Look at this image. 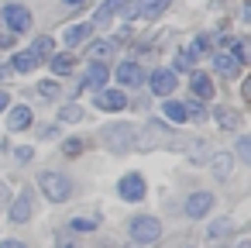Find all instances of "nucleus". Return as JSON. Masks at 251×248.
I'll list each match as a JSON object with an SVG mask.
<instances>
[{
	"mask_svg": "<svg viewBox=\"0 0 251 248\" xmlns=\"http://www.w3.org/2000/svg\"><path fill=\"white\" fill-rule=\"evenodd\" d=\"M114 49H117V45H114V42H93V45H90V49H86V55H90V59H93V62H103V59H107V55H114Z\"/></svg>",
	"mask_w": 251,
	"mask_h": 248,
	"instance_id": "nucleus-23",
	"label": "nucleus"
},
{
	"mask_svg": "<svg viewBox=\"0 0 251 248\" xmlns=\"http://www.w3.org/2000/svg\"><path fill=\"white\" fill-rule=\"evenodd\" d=\"M237 159L241 162H251V138H241L237 141Z\"/></svg>",
	"mask_w": 251,
	"mask_h": 248,
	"instance_id": "nucleus-31",
	"label": "nucleus"
},
{
	"mask_svg": "<svg viewBox=\"0 0 251 248\" xmlns=\"http://www.w3.org/2000/svg\"><path fill=\"white\" fill-rule=\"evenodd\" d=\"M148 83H151V93H155V97H172V90L179 86L176 69H155Z\"/></svg>",
	"mask_w": 251,
	"mask_h": 248,
	"instance_id": "nucleus-7",
	"label": "nucleus"
},
{
	"mask_svg": "<svg viewBox=\"0 0 251 248\" xmlns=\"http://www.w3.org/2000/svg\"><path fill=\"white\" fill-rule=\"evenodd\" d=\"M59 121H62V124H76V121H83V107H79V104H66V107L59 110Z\"/></svg>",
	"mask_w": 251,
	"mask_h": 248,
	"instance_id": "nucleus-27",
	"label": "nucleus"
},
{
	"mask_svg": "<svg viewBox=\"0 0 251 248\" xmlns=\"http://www.w3.org/2000/svg\"><path fill=\"white\" fill-rule=\"evenodd\" d=\"M206 49H210V42H206V38H196V42L189 45V55H203Z\"/></svg>",
	"mask_w": 251,
	"mask_h": 248,
	"instance_id": "nucleus-33",
	"label": "nucleus"
},
{
	"mask_svg": "<svg viewBox=\"0 0 251 248\" xmlns=\"http://www.w3.org/2000/svg\"><path fill=\"white\" fill-rule=\"evenodd\" d=\"M213 69L224 73V76H237V73H241V62H237L230 52H217V55H213Z\"/></svg>",
	"mask_w": 251,
	"mask_h": 248,
	"instance_id": "nucleus-16",
	"label": "nucleus"
},
{
	"mask_svg": "<svg viewBox=\"0 0 251 248\" xmlns=\"http://www.w3.org/2000/svg\"><path fill=\"white\" fill-rule=\"evenodd\" d=\"M62 152H66V155H79V152H83V138H69V141L62 145Z\"/></svg>",
	"mask_w": 251,
	"mask_h": 248,
	"instance_id": "nucleus-32",
	"label": "nucleus"
},
{
	"mask_svg": "<svg viewBox=\"0 0 251 248\" xmlns=\"http://www.w3.org/2000/svg\"><path fill=\"white\" fill-rule=\"evenodd\" d=\"M97 107L100 110H124L127 107V97H124V90H97Z\"/></svg>",
	"mask_w": 251,
	"mask_h": 248,
	"instance_id": "nucleus-8",
	"label": "nucleus"
},
{
	"mask_svg": "<svg viewBox=\"0 0 251 248\" xmlns=\"http://www.w3.org/2000/svg\"><path fill=\"white\" fill-rule=\"evenodd\" d=\"M49 66H52V73H55V76H66V73H73L76 59H73L69 52H62V55H52V59H49Z\"/></svg>",
	"mask_w": 251,
	"mask_h": 248,
	"instance_id": "nucleus-21",
	"label": "nucleus"
},
{
	"mask_svg": "<svg viewBox=\"0 0 251 248\" xmlns=\"http://www.w3.org/2000/svg\"><path fill=\"white\" fill-rule=\"evenodd\" d=\"M182 152L193 159V162H200V159H210V148H206V138H186L182 141Z\"/></svg>",
	"mask_w": 251,
	"mask_h": 248,
	"instance_id": "nucleus-19",
	"label": "nucleus"
},
{
	"mask_svg": "<svg viewBox=\"0 0 251 248\" xmlns=\"http://www.w3.org/2000/svg\"><path fill=\"white\" fill-rule=\"evenodd\" d=\"M141 80H145V69L138 62H121L117 66V83L121 86H141Z\"/></svg>",
	"mask_w": 251,
	"mask_h": 248,
	"instance_id": "nucleus-10",
	"label": "nucleus"
},
{
	"mask_svg": "<svg viewBox=\"0 0 251 248\" xmlns=\"http://www.w3.org/2000/svg\"><path fill=\"white\" fill-rule=\"evenodd\" d=\"M38 62H42V59H35L31 52H21V55H14L11 69H14V73H31V69H38Z\"/></svg>",
	"mask_w": 251,
	"mask_h": 248,
	"instance_id": "nucleus-24",
	"label": "nucleus"
},
{
	"mask_svg": "<svg viewBox=\"0 0 251 248\" xmlns=\"http://www.w3.org/2000/svg\"><path fill=\"white\" fill-rule=\"evenodd\" d=\"M213 117H217V124H220V128H227V131H237V128L244 124V121H241V114H237V110H230V107H217V110H213Z\"/></svg>",
	"mask_w": 251,
	"mask_h": 248,
	"instance_id": "nucleus-18",
	"label": "nucleus"
},
{
	"mask_svg": "<svg viewBox=\"0 0 251 248\" xmlns=\"http://www.w3.org/2000/svg\"><path fill=\"white\" fill-rule=\"evenodd\" d=\"M52 49H55V45H52V38H35L28 52H31L35 59H45V55H52Z\"/></svg>",
	"mask_w": 251,
	"mask_h": 248,
	"instance_id": "nucleus-28",
	"label": "nucleus"
},
{
	"mask_svg": "<svg viewBox=\"0 0 251 248\" xmlns=\"http://www.w3.org/2000/svg\"><path fill=\"white\" fill-rule=\"evenodd\" d=\"M134 128L131 124H107L103 131H100V141L107 145V152H114V155H124V152H131L134 148Z\"/></svg>",
	"mask_w": 251,
	"mask_h": 248,
	"instance_id": "nucleus-1",
	"label": "nucleus"
},
{
	"mask_svg": "<svg viewBox=\"0 0 251 248\" xmlns=\"http://www.w3.org/2000/svg\"><path fill=\"white\" fill-rule=\"evenodd\" d=\"M11 42H14V35H4V31H0V49H11Z\"/></svg>",
	"mask_w": 251,
	"mask_h": 248,
	"instance_id": "nucleus-38",
	"label": "nucleus"
},
{
	"mask_svg": "<svg viewBox=\"0 0 251 248\" xmlns=\"http://www.w3.org/2000/svg\"><path fill=\"white\" fill-rule=\"evenodd\" d=\"M62 35H66V45H83V42L93 38V25L90 21H79V25H69Z\"/></svg>",
	"mask_w": 251,
	"mask_h": 248,
	"instance_id": "nucleus-13",
	"label": "nucleus"
},
{
	"mask_svg": "<svg viewBox=\"0 0 251 248\" xmlns=\"http://www.w3.org/2000/svg\"><path fill=\"white\" fill-rule=\"evenodd\" d=\"M38 190L42 196H49L52 203H66L73 196V179L66 172H42L38 176Z\"/></svg>",
	"mask_w": 251,
	"mask_h": 248,
	"instance_id": "nucleus-2",
	"label": "nucleus"
},
{
	"mask_svg": "<svg viewBox=\"0 0 251 248\" xmlns=\"http://www.w3.org/2000/svg\"><path fill=\"white\" fill-rule=\"evenodd\" d=\"M31 107H25V104H18V107H7V128L11 131H25V128H31Z\"/></svg>",
	"mask_w": 251,
	"mask_h": 248,
	"instance_id": "nucleus-11",
	"label": "nucleus"
},
{
	"mask_svg": "<svg viewBox=\"0 0 251 248\" xmlns=\"http://www.w3.org/2000/svg\"><path fill=\"white\" fill-rule=\"evenodd\" d=\"M176 69H193V55L189 52H179L176 55Z\"/></svg>",
	"mask_w": 251,
	"mask_h": 248,
	"instance_id": "nucleus-34",
	"label": "nucleus"
},
{
	"mask_svg": "<svg viewBox=\"0 0 251 248\" xmlns=\"http://www.w3.org/2000/svg\"><path fill=\"white\" fill-rule=\"evenodd\" d=\"M69 231H76V234L97 231V217H93V214H76V217L69 220Z\"/></svg>",
	"mask_w": 251,
	"mask_h": 248,
	"instance_id": "nucleus-22",
	"label": "nucleus"
},
{
	"mask_svg": "<svg viewBox=\"0 0 251 248\" xmlns=\"http://www.w3.org/2000/svg\"><path fill=\"white\" fill-rule=\"evenodd\" d=\"M11 203V190H7V183H0V210H4Z\"/></svg>",
	"mask_w": 251,
	"mask_h": 248,
	"instance_id": "nucleus-35",
	"label": "nucleus"
},
{
	"mask_svg": "<svg viewBox=\"0 0 251 248\" xmlns=\"http://www.w3.org/2000/svg\"><path fill=\"white\" fill-rule=\"evenodd\" d=\"M210 207H213V193H206V190H196L186 200V214L189 217H203V214H210Z\"/></svg>",
	"mask_w": 251,
	"mask_h": 248,
	"instance_id": "nucleus-9",
	"label": "nucleus"
},
{
	"mask_svg": "<svg viewBox=\"0 0 251 248\" xmlns=\"http://www.w3.org/2000/svg\"><path fill=\"white\" fill-rule=\"evenodd\" d=\"M107 80H110L107 66H103V62H90V66H86V76H83V86L100 90V86H107Z\"/></svg>",
	"mask_w": 251,
	"mask_h": 248,
	"instance_id": "nucleus-14",
	"label": "nucleus"
},
{
	"mask_svg": "<svg viewBox=\"0 0 251 248\" xmlns=\"http://www.w3.org/2000/svg\"><path fill=\"white\" fill-rule=\"evenodd\" d=\"M59 90H62V86H59L55 80H42V83H38V93H42L45 100H55V97H59Z\"/></svg>",
	"mask_w": 251,
	"mask_h": 248,
	"instance_id": "nucleus-29",
	"label": "nucleus"
},
{
	"mask_svg": "<svg viewBox=\"0 0 251 248\" xmlns=\"http://www.w3.org/2000/svg\"><path fill=\"white\" fill-rule=\"evenodd\" d=\"M127 234H131V241H138V245H151V241L162 238V220L151 217V214L131 217V220H127Z\"/></svg>",
	"mask_w": 251,
	"mask_h": 248,
	"instance_id": "nucleus-3",
	"label": "nucleus"
},
{
	"mask_svg": "<svg viewBox=\"0 0 251 248\" xmlns=\"http://www.w3.org/2000/svg\"><path fill=\"white\" fill-rule=\"evenodd\" d=\"M145 176L141 172H127V176H121V183H117V196L121 200H127V203H138L141 196H145Z\"/></svg>",
	"mask_w": 251,
	"mask_h": 248,
	"instance_id": "nucleus-5",
	"label": "nucleus"
},
{
	"mask_svg": "<svg viewBox=\"0 0 251 248\" xmlns=\"http://www.w3.org/2000/svg\"><path fill=\"white\" fill-rule=\"evenodd\" d=\"M0 25H4V18H0Z\"/></svg>",
	"mask_w": 251,
	"mask_h": 248,
	"instance_id": "nucleus-40",
	"label": "nucleus"
},
{
	"mask_svg": "<svg viewBox=\"0 0 251 248\" xmlns=\"http://www.w3.org/2000/svg\"><path fill=\"white\" fill-rule=\"evenodd\" d=\"M210 169H213L217 179H230V172H234V155H227V152L210 155Z\"/></svg>",
	"mask_w": 251,
	"mask_h": 248,
	"instance_id": "nucleus-15",
	"label": "nucleus"
},
{
	"mask_svg": "<svg viewBox=\"0 0 251 248\" xmlns=\"http://www.w3.org/2000/svg\"><path fill=\"white\" fill-rule=\"evenodd\" d=\"M31 214H35V193L31 190H25L21 196H11V220L14 224L31 220Z\"/></svg>",
	"mask_w": 251,
	"mask_h": 248,
	"instance_id": "nucleus-6",
	"label": "nucleus"
},
{
	"mask_svg": "<svg viewBox=\"0 0 251 248\" xmlns=\"http://www.w3.org/2000/svg\"><path fill=\"white\" fill-rule=\"evenodd\" d=\"M189 90H193V97H200V100H210L213 97V80L206 76V73H189Z\"/></svg>",
	"mask_w": 251,
	"mask_h": 248,
	"instance_id": "nucleus-12",
	"label": "nucleus"
},
{
	"mask_svg": "<svg viewBox=\"0 0 251 248\" xmlns=\"http://www.w3.org/2000/svg\"><path fill=\"white\" fill-rule=\"evenodd\" d=\"M169 4H172V0H141V4H138V14H141V18H158V14L169 11Z\"/></svg>",
	"mask_w": 251,
	"mask_h": 248,
	"instance_id": "nucleus-20",
	"label": "nucleus"
},
{
	"mask_svg": "<svg viewBox=\"0 0 251 248\" xmlns=\"http://www.w3.org/2000/svg\"><path fill=\"white\" fill-rule=\"evenodd\" d=\"M124 4H127V0H107V4L97 11V21H110L114 14H121V11H124Z\"/></svg>",
	"mask_w": 251,
	"mask_h": 248,
	"instance_id": "nucleus-26",
	"label": "nucleus"
},
{
	"mask_svg": "<svg viewBox=\"0 0 251 248\" xmlns=\"http://www.w3.org/2000/svg\"><path fill=\"white\" fill-rule=\"evenodd\" d=\"M162 117H165V124H182V121H186V104L165 97V104H162Z\"/></svg>",
	"mask_w": 251,
	"mask_h": 248,
	"instance_id": "nucleus-17",
	"label": "nucleus"
},
{
	"mask_svg": "<svg viewBox=\"0 0 251 248\" xmlns=\"http://www.w3.org/2000/svg\"><path fill=\"white\" fill-rule=\"evenodd\" d=\"M186 117H193V121H206V107H203L200 97H196L193 104H186Z\"/></svg>",
	"mask_w": 251,
	"mask_h": 248,
	"instance_id": "nucleus-30",
	"label": "nucleus"
},
{
	"mask_svg": "<svg viewBox=\"0 0 251 248\" xmlns=\"http://www.w3.org/2000/svg\"><path fill=\"white\" fill-rule=\"evenodd\" d=\"M230 231H234V220H230V217H217V220L210 224V231H206V234L217 241V238H227Z\"/></svg>",
	"mask_w": 251,
	"mask_h": 248,
	"instance_id": "nucleus-25",
	"label": "nucleus"
},
{
	"mask_svg": "<svg viewBox=\"0 0 251 248\" xmlns=\"http://www.w3.org/2000/svg\"><path fill=\"white\" fill-rule=\"evenodd\" d=\"M18 162H31V148H18Z\"/></svg>",
	"mask_w": 251,
	"mask_h": 248,
	"instance_id": "nucleus-37",
	"label": "nucleus"
},
{
	"mask_svg": "<svg viewBox=\"0 0 251 248\" xmlns=\"http://www.w3.org/2000/svg\"><path fill=\"white\" fill-rule=\"evenodd\" d=\"M7 107H11V93H7V90H0V114H4Z\"/></svg>",
	"mask_w": 251,
	"mask_h": 248,
	"instance_id": "nucleus-36",
	"label": "nucleus"
},
{
	"mask_svg": "<svg viewBox=\"0 0 251 248\" xmlns=\"http://www.w3.org/2000/svg\"><path fill=\"white\" fill-rule=\"evenodd\" d=\"M0 18L7 21V28H11L14 35H21V31H31V11H28L25 4H4Z\"/></svg>",
	"mask_w": 251,
	"mask_h": 248,
	"instance_id": "nucleus-4",
	"label": "nucleus"
},
{
	"mask_svg": "<svg viewBox=\"0 0 251 248\" xmlns=\"http://www.w3.org/2000/svg\"><path fill=\"white\" fill-rule=\"evenodd\" d=\"M66 4H69V7H76V4H83V0H66Z\"/></svg>",
	"mask_w": 251,
	"mask_h": 248,
	"instance_id": "nucleus-39",
	"label": "nucleus"
}]
</instances>
